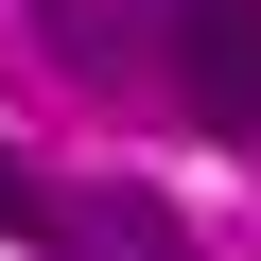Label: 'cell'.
Masks as SVG:
<instances>
[{"instance_id": "obj_1", "label": "cell", "mask_w": 261, "mask_h": 261, "mask_svg": "<svg viewBox=\"0 0 261 261\" xmlns=\"http://www.w3.org/2000/svg\"><path fill=\"white\" fill-rule=\"evenodd\" d=\"M157 70H174V105L209 122V140H261V0H174Z\"/></svg>"}, {"instance_id": "obj_2", "label": "cell", "mask_w": 261, "mask_h": 261, "mask_svg": "<svg viewBox=\"0 0 261 261\" xmlns=\"http://www.w3.org/2000/svg\"><path fill=\"white\" fill-rule=\"evenodd\" d=\"M35 244H53V261H209V244H192V226H174V209H157L140 174H105V192H70V209H53Z\"/></svg>"}, {"instance_id": "obj_3", "label": "cell", "mask_w": 261, "mask_h": 261, "mask_svg": "<svg viewBox=\"0 0 261 261\" xmlns=\"http://www.w3.org/2000/svg\"><path fill=\"white\" fill-rule=\"evenodd\" d=\"M53 18V53L87 70V87H122V70H157V35H174V0H35Z\"/></svg>"}, {"instance_id": "obj_4", "label": "cell", "mask_w": 261, "mask_h": 261, "mask_svg": "<svg viewBox=\"0 0 261 261\" xmlns=\"http://www.w3.org/2000/svg\"><path fill=\"white\" fill-rule=\"evenodd\" d=\"M0 226H53V192H35V157L0 140Z\"/></svg>"}]
</instances>
